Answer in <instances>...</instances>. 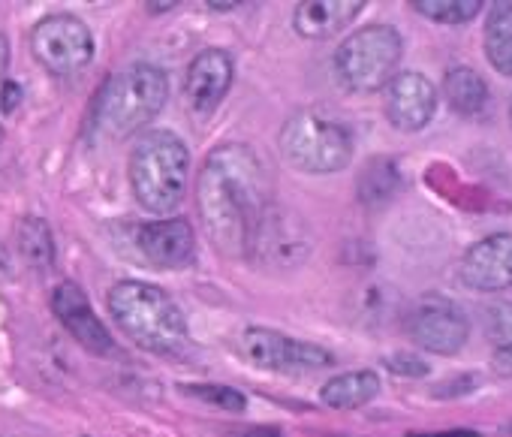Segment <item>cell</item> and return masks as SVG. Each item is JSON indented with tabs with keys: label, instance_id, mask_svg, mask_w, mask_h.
I'll use <instances>...</instances> for the list:
<instances>
[{
	"label": "cell",
	"instance_id": "1",
	"mask_svg": "<svg viewBox=\"0 0 512 437\" xmlns=\"http://www.w3.org/2000/svg\"><path fill=\"white\" fill-rule=\"evenodd\" d=\"M196 208L211 245L226 257H250L272 211L269 175L250 145L214 148L196 178Z\"/></svg>",
	"mask_w": 512,
	"mask_h": 437
},
{
	"label": "cell",
	"instance_id": "2",
	"mask_svg": "<svg viewBox=\"0 0 512 437\" xmlns=\"http://www.w3.org/2000/svg\"><path fill=\"white\" fill-rule=\"evenodd\" d=\"M169 100V79L160 67L136 64L103 82L91 106V127L106 139H127L151 124Z\"/></svg>",
	"mask_w": 512,
	"mask_h": 437
},
{
	"label": "cell",
	"instance_id": "3",
	"mask_svg": "<svg viewBox=\"0 0 512 437\" xmlns=\"http://www.w3.org/2000/svg\"><path fill=\"white\" fill-rule=\"evenodd\" d=\"M112 320L130 341L151 353H175L187 344V320L178 302L145 281H121L109 290Z\"/></svg>",
	"mask_w": 512,
	"mask_h": 437
},
{
	"label": "cell",
	"instance_id": "4",
	"mask_svg": "<svg viewBox=\"0 0 512 437\" xmlns=\"http://www.w3.org/2000/svg\"><path fill=\"white\" fill-rule=\"evenodd\" d=\"M190 178V151L172 130H148L130 154V187L151 214L181 205Z\"/></svg>",
	"mask_w": 512,
	"mask_h": 437
},
{
	"label": "cell",
	"instance_id": "5",
	"mask_svg": "<svg viewBox=\"0 0 512 437\" xmlns=\"http://www.w3.org/2000/svg\"><path fill=\"white\" fill-rule=\"evenodd\" d=\"M281 157L287 166L308 175L341 172L353 160V136L326 109H299L284 121Z\"/></svg>",
	"mask_w": 512,
	"mask_h": 437
},
{
	"label": "cell",
	"instance_id": "6",
	"mask_svg": "<svg viewBox=\"0 0 512 437\" xmlns=\"http://www.w3.org/2000/svg\"><path fill=\"white\" fill-rule=\"evenodd\" d=\"M401 34L389 25H368L350 34L335 52V76L353 94L389 88L401 64Z\"/></svg>",
	"mask_w": 512,
	"mask_h": 437
},
{
	"label": "cell",
	"instance_id": "7",
	"mask_svg": "<svg viewBox=\"0 0 512 437\" xmlns=\"http://www.w3.org/2000/svg\"><path fill=\"white\" fill-rule=\"evenodd\" d=\"M31 52L40 67H46L52 76H73L82 73L94 58V34L91 28L70 16H46L31 31Z\"/></svg>",
	"mask_w": 512,
	"mask_h": 437
},
{
	"label": "cell",
	"instance_id": "8",
	"mask_svg": "<svg viewBox=\"0 0 512 437\" xmlns=\"http://www.w3.org/2000/svg\"><path fill=\"white\" fill-rule=\"evenodd\" d=\"M241 356L260 371H275V374H305V371H320L329 368L335 359L329 350L320 344L296 341L284 332L250 326L241 335Z\"/></svg>",
	"mask_w": 512,
	"mask_h": 437
},
{
	"label": "cell",
	"instance_id": "9",
	"mask_svg": "<svg viewBox=\"0 0 512 437\" xmlns=\"http://www.w3.org/2000/svg\"><path fill=\"white\" fill-rule=\"evenodd\" d=\"M407 335L413 338L416 347L437 353V356H452L467 344L470 335V320L464 308L446 296H419L410 305L407 314Z\"/></svg>",
	"mask_w": 512,
	"mask_h": 437
},
{
	"label": "cell",
	"instance_id": "10",
	"mask_svg": "<svg viewBox=\"0 0 512 437\" xmlns=\"http://www.w3.org/2000/svg\"><path fill=\"white\" fill-rule=\"evenodd\" d=\"M52 311L55 317L64 323V329L88 350V353H97V356H109L115 353V341L109 335V329L103 326V320L94 314L88 296L82 293L79 284L73 281H64L55 287L52 293Z\"/></svg>",
	"mask_w": 512,
	"mask_h": 437
},
{
	"label": "cell",
	"instance_id": "11",
	"mask_svg": "<svg viewBox=\"0 0 512 437\" xmlns=\"http://www.w3.org/2000/svg\"><path fill=\"white\" fill-rule=\"evenodd\" d=\"M437 112V88L422 73H398L386 88V118L401 133L422 130Z\"/></svg>",
	"mask_w": 512,
	"mask_h": 437
},
{
	"label": "cell",
	"instance_id": "12",
	"mask_svg": "<svg viewBox=\"0 0 512 437\" xmlns=\"http://www.w3.org/2000/svg\"><path fill=\"white\" fill-rule=\"evenodd\" d=\"M139 254L160 269H181L196 257V233L187 217H166L136 230Z\"/></svg>",
	"mask_w": 512,
	"mask_h": 437
},
{
	"label": "cell",
	"instance_id": "13",
	"mask_svg": "<svg viewBox=\"0 0 512 437\" xmlns=\"http://www.w3.org/2000/svg\"><path fill=\"white\" fill-rule=\"evenodd\" d=\"M461 281L482 293L512 287V233H494L476 242L461 260Z\"/></svg>",
	"mask_w": 512,
	"mask_h": 437
},
{
	"label": "cell",
	"instance_id": "14",
	"mask_svg": "<svg viewBox=\"0 0 512 437\" xmlns=\"http://www.w3.org/2000/svg\"><path fill=\"white\" fill-rule=\"evenodd\" d=\"M229 88H232V58L223 49H205L190 61L184 76V100L190 112L211 115Z\"/></svg>",
	"mask_w": 512,
	"mask_h": 437
},
{
	"label": "cell",
	"instance_id": "15",
	"mask_svg": "<svg viewBox=\"0 0 512 437\" xmlns=\"http://www.w3.org/2000/svg\"><path fill=\"white\" fill-rule=\"evenodd\" d=\"M308 254V233L305 227L290 217L287 211L275 208L266 214V221L256 233V242H253V254L256 260H263L266 266H278V269H290V266H299Z\"/></svg>",
	"mask_w": 512,
	"mask_h": 437
},
{
	"label": "cell",
	"instance_id": "16",
	"mask_svg": "<svg viewBox=\"0 0 512 437\" xmlns=\"http://www.w3.org/2000/svg\"><path fill=\"white\" fill-rule=\"evenodd\" d=\"M362 7V0H305L293 13V28L305 40H326L350 28L359 19Z\"/></svg>",
	"mask_w": 512,
	"mask_h": 437
},
{
	"label": "cell",
	"instance_id": "17",
	"mask_svg": "<svg viewBox=\"0 0 512 437\" xmlns=\"http://www.w3.org/2000/svg\"><path fill=\"white\" fill-rule=\"evenodd\" d=\"M377 392H380V377L374 371H344L335 374L320 389V398L332 410H356L368 404Z\"/></svg>",
	"mask_w": 512,
	"mask_h": 437
},
{
	"label": "cell",
	"instance_id": "18",
	"mask_svg": "<svg viewBox=\"0 0 512 437\" xmlns=\"http://www.w3.org/2000/svg\"><path fill=\"white\" fill-rule=\"evenodd\" d=\"M443 97L458 115H479L488 106V85L470 67H449L443 76Z\"/></svg>",
	"mask_w": 512,
	"mask_h": 437
},
{
	"label": "cell",
	"instance_id": "19",
	"mask_svg": "<svg viewBox=\"0 0 512 437\" xmlns=\"http://www.w3.org/2000/svg\"><path fill=\"white\" fill-rule=\"evenodd\" d=\"M482 46H485L488 64L500 76L512 79V4H506V0H500V4L488 10Z\"/></svg>",
	"mask_w": 512,
	"mask_h": 437
},
{
	"label": "cell",
	"instance_id": "20",
	"mask_svg": "<svg viewBox=\"0 0 512 437\" xmlns=\"http://www.w3.org/2000/svg\"><path fill=\"white\" fill-rule=\"evenodd\" d=\"M16 248L34 269H49L55 263V239L43 217H25L16 230Z\"/></svg>",
	"mask_w": 512,
	"mask_h": 437
},
{
	"label": "cell",
	"instance_id": "21",
	"mask_svg": "<svg viewBox=\"0 0 512 437\" xmlns=\"http://www.w3.org/2000/svg\"><path fill=\"white\" fill-rule=\"evenodd\" d=\"M398 184H401V172H398L395 160L374 157L365 163V169L359 175V196H362V202H386L395 196Z\"/></svg>",
	"mask_w": 512,
	"mask_h": 437
},
{
	"label": "cell",
	"instance_id": "22",
	"mask_svg": "<svg viewBox=\"0 0 512 437\" xmlns=\"http://www.w3.org/2000/svg\"><path fill=\"white\" fill-rule=\"evenodd\" d=\"M419 16L443 25H464L482 13V0H413L410 4Z\"/></svg>",
	"mask_w": 512,
	"mask_h": 437
},
{
	"label": "cell",
	"instance_id": "23",
	"mask_svg": "<svg viewBox=\"0 0 512 437\" xmlns=\"http://www.w3.org/2000/svg\"><path fill=\"white\" fill-rule=\"evenodd\" d=\"M485 335L497 350H512V302H497L485 311Z\"/></svg>",
	"mask_w": 512,
	"mask_h": 437
},
{
	"label": "cell",
	"instance_id": "24",
	"mask_svg": "<svg viewBox=\"0 0 512 437\" xmlns=\"http://www.w3.org/2000/svg\"><path fill=\"white\" fill-rule=\"evenodd\" d=\"M181 389L187 395H193V398H202V401L217 404V407L232 410V413H241L247 407V398L238 389H232V386H205V383H196V386H181Z\"/></svg>",
	"mask_w": 512,
	"mask_h": 437
},
{
	"label": "cell",
	"instance_id": "25",
	"mask_svg": "<svg viewBox=\"0 0 512 437\" xmlns=\"http://www.w3.org/2000/svg\"><path fill=\"white\" fill-rule=\"evenodd\" d=\"M386 365H389L395 374H404V377H422V374H428V365H425L422 359L410 356V353L389 356V359H386Z\"/></svg>",
	"mask_w": 512,
	"mask_h": 437
},
{
	"label": "cell",
	"instance_id": "26",
	"mask_svg": "<svg viewBox=\"0 0 512 437\" xmlns=\"http://www.w3.org/2000/svg\"><path fill=\"white\" fill-rule=\"evenodd\" d=\"M19 103H22V85L19 82H4V85H0V109L16 112Z\"/></svg>",
	"mask_w": 512,
	"mask_h": 437
},
{
	"label": "cell",
	"instance_id": "27",
	"mask_svg": "<svg viewBox=\"0 0 512 437\" xmlns=\"http://www.w3.org/2000/svg\"><path fill=\"white\" fill-rule=\"evenodd\" d=\"M491 368H494L500 377H512V350H494Z\"/></svg>",
	"mask_w": 512,
	"mask_h": 437
},
{
	"label": "cell",
	"instance_id": "28",
	"mask_svg": "<svg viewBox=\"0 0 512 437\" xmlns=\"http://www.w3.org/2000/svg\"><path fill=\"white\" fill-rule=\"evenodd\" d=\"M232 437H281L275 428H247V431H232Z\"/></svg>",
	"mask_w": 512,
	"mask_h": 437
},
{
	"label": "cell",
	"instance_id": "29",
	"mask_svg": "<svg viewBox=\"0 0 512 437\" xmlns=\"http://www.w3.org/2000/svg\"><path fill=\"white\" fill-rule=\"evenodd\" d=\"M10 269H13V254L10 248L0 245V278H10Z\"/></svg>",
	"mask_w": 512,
	"mask_h": 437
},
{
	"label": "cell",
	"instance_id": "30",
	"mask_svg": "<svg viewBox=\"0 0 512 437\" xmlns=\"http://www.w3.org/2000/svg\"><path fill=\"white\" fill-rule=\"evenodd\" d=\"M7 64H10V43H7L4 34H0V76H4Z\"/></svg>",
	"mask_w": 512,
	"mask_h": 437
},
{
	"label": "cell",
	"instance_id": "31",
	"mask_svg": "<svg viewBox=\"0 0 512 437\" xmlns=\"http://www.w3.org/2000/svg\"><path fill=\"white\" fill-rule=\"evenodd\" d=\"M0 139H4V121H0Z\"/></svg>",
	"mask_w": 512,
	"mask_h": 437
},
{
	"label": "cell",
	"instance_id": "32",
	"mask_svg": "<svg viewBox=\"0 0 512 437\" xmlns=\"http://www.w3.org/2000/svg\"><path fill=\"white\" fill-rule=\"evenodd\" d=\"M509 118H512V103H509Z\"/></svg>",
	"mask_w": 512,
	"mask_h": 437
}]
</instances>
